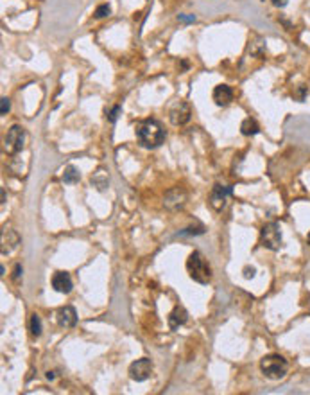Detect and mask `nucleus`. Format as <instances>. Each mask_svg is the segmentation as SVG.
<instances>
[{"instance_id":"obj_10","label":"nucleus","mask_w":310,"mask_h":395,"mask_svg":"<svg viewBox=\"0 0 310 395\" xmlns=\"http://www.w3.org/2000/svg\"><path fill=\"white\" fill-rule=\"evenodd\" d=\"M233 189L232 187H222L219 183H215L212 189V194H210V205H212L213 210H222V208L226 207V201H228V196L232 194Z\"/></svg>"},{"instance_id":"obj_1","label":"nucleus","mask_w":310,"mask_h":395,"mask_svg":"<svg viewBox=\"0 0 310 395\" xmlns=\"http://www.w3.org/2000/svg\"><path fill=\"white\" fill-rule=\"evenodd\" d=\"M137 138L143 148L156 149L165 140V129H163V126L158 122L156 118H147V120H143L137 128Z\"/></svg>"},{"instance_id":"obj_11","label":"nucleus","mask_w":310,"mask_h":395,"mask_svg":"<svg viewBox=\"0 0 310 395\" xmlns=\"http://www.w3.org/2000/svg\"><path fill=\"white\" fill-rule=\"evenodd\" d=\"M56 320L61 327L65 329H70V327H75L77 323V313L72 306H63L59 307L58 313H56Z\"/></svg>"},{"instance_id":"obj_25","label":"nucleus","mask_w":310,"mask_h":395,"mask_svg":"<svg viewBox=\"0 0 310 395\" xmlns=\"http://www.w3.org/2000/svg\"><path fill=\"white\" fill-rule=\"evenodd\" d=\"M273 5H276V7H285L287 4H289V0H271Z\"/></svg>"},{"instance_id":"obj_19","label":"nucleus","mask_w":310,"mask_h":395,"mask_svg":"<svg viewBox=\"0 0 310 395\" xmlns=\"http://www.w3.org/2000/svg\"><path fill=\"white\" fill-rule=\"evenodd\" d=\"M109 13H111V7H109L108 4H101L97 9H95L94 16H95V18H106Z\"/></svg>"},{"instance_id":"obj_18","label":"nucleus","mask_w":310,"mask_h":395,"mask_svg":"<svg viewBox=\"0 0 310 395\" xmlns=\"http://www.w3.org/2000/svg\"><path fill=\"white\" fill-rule=\"evenodd\" d=\"M29 329H31V334L36 336V338H38V336L41 334V320H39V316H38V315H33V316H31Z\"/></svg>"},{"instance_id":"obj_5","label":"nucleus","mask_w":310,"mask_h":395,"mask_svg":"<svg viewBox=\"0 0 310 395\" xmlns=\"http://www.w3.org/2000/svg\"><path fill=\"white\" fill-rule=\"evenodd\" d=\"M260 242L262 246L267 248V250H280L283 241H281V232H280V227H278V223H267L264 225L260 230Z\"/></svg>"},{"instance_id":"obj_4","label":"nucleus","mask_w":310,"mask_h":395,"mask_svg":"<svg viewBox=\"0 0 310 395\" xmlns=\"http://www.w3.org/2000/svg\"><path fill=\"white\" fill-rule=\"evenodd\" d=\"M25 146V129L18 124L11 126L4 137V151L7 155L20 153Z\"/></svg>"},{"instance_id":"obj_14","label":"nucleus","mask_w":310,"mask_h":395,"mask_svg":"<svg viewBox=\"0 0 310 395\" xmlns=\"http://www.w3.org/2000/svg\"><path fill=\"white\" fill-rule=\"evenodd\" d=\"M188 320V313L185 307L181 306H176L171 311V315H169V327H171V331H177L181 325H185Z\"/></svg>"},{"instance_id":"obj_15","label":"nucleus","mask_w":310,"mask_h":395,"mask_svg":"<svg viewBox=\"0 0 310 395\" xmlns=\"http://www.w3.org/2000/svg\"><path fill=\"white\" fill-rule=\"evenodd\" d=\"M92 183H94V187H97L99 191H104V189L108 187V183H109L108 173H106L104 169H97V171L92 174Z\"/></svg>"},{"instance_id":"obj_21","label":"nucleus","mask_w":310,"mask_h":395,"mask_svg":"<svg viewBox=\"0 0 310 395\" xmlns=\"http://www.w3.org/2000/svg\"><path fill=\"white\" fill-rule=\"evenodd\" d=\"M0 114L2 115H7V112H9V108H11V103H9V99L7 97H2V101H0Z\"/></svg>"},{"instance_id":"obj_17","label":"nucleus","mask_w":310,"mask_h":395,"mask_svg":"<svg viewBox=\"0 0 310 395\" xmlns=\"http://www.w3.org/2000/svg\"><path fill=\"white\" fill-rule=\"evenodd\" d=\"M81 180V173L75 165H67L63 171V182L65 183H77Z\"/></svg>"},{"instance_id":"obj_26","label":"nucleus","mask_w":310,"mask_h":395,"mask_svg":"<svg viewBox=\"0 0 310 395\" xmlns=\"http://www.w3.org/2000/svg\"><path fill=\"white\" fill-rule=\"evenodd\" d=\"M307 241H309V244H310V234H309V237H307Z\"/></svg>"},{"instance_id":"obj_9","label":"nucleus","mask_w":310,"mask_h":395,"mask_svg":"<svg viewBox=\"0 0 310 395\" xmlns=\"http://www.w3.org/2000/svg\"><path fill=\"white\" fill-rule=\"evenodd\" d=\"M190 117H192V110H190L188 103H185V101L176 103L172 108H171V112H169V118H171V122H172L174 126H183V124H187L188 120H190Z\"/></svg>"},{"instance_id":"obj_22","label":"nucleus","mask_w":310,"mask_h":395,"mask_svg":"<svg viewBox=\"0 0 310 395\" xmlns=\"http://www.w3.org/2000/svg\"><path fill=\"white\" fill-rule=\"evenodd\" d=\"M177 20H179V22H185V24H194V22H196V16L194 15H179L177 16Z\"/></svg>"},{"instance_id":"obj_23","label":"nucleus","mask_w":310,"mask_h":395,"mask_svg":"<svg viewBox=\"0 0 310 395\" xmlns=\"http://www.w3.org/2000/svg\"><path fill=\"white\" fill-rule=\"evenodd\" d=\"M22 272H24V270H22V264H16L15 266V272H13V280H18L20 278V275H22Z\"/></svg>"},{"instance_id":"obj_7","label":"nucleus","mask_w":310,"mask_h":395,"mask_svg":"<svg viewBox=\"0 0 310 395\" xmlns=\"http://www.w3.org/2000/svg\"><path fill=\"white\" fill-rule=\"evenodd\" d=\"M151 374H153V361L147 359V357H140L129 365V377L137 383L147 381Z\"/></svg>"},{"instance_id":"obj_13","label":"nucleus","mask_w":310,"mask_h":395,"mask_svg":"<svg viewBox=\"0 0 310 395\" xmlns=\"http://www.w3.org/2000/svg\"><path fill=\"white\" fill-rule=\"evenodd\" d=\"M52 287H54L58 293H63V295H69L70 291H72V287H74V284H72V278H70L69 273L65 272H58L54 276H52Z\"/></svg>"},{"instance_id":"obj_2","label":"nucleus","mask_w":310,"mask_h":395,"mask_svg":"<svg viewBox=\"0 0 310 395\" xmlns=\"http://www.w3.org/2000/svg\"><path fill=\"white\" fill-rule=\"evenodd\" d=\"M187 270L190 278L199 284H208V280L212 278V268L207 262V259L199 252H192L187 259Z\"/></svg>"},{"instance_id":"obj_16","label":"nucleus","mask_w":310,"mask_h":395,"mask_svg":"<svg viewBox=\"0 0 310 395\" xmlns=\"http://www.w3.org/2000/svg\"><path fill=\"white\" fill-rule=\"evenodd\" d=\"M241 131H242V135H246V137H253V135H256L260 131V126H258V122H256L255 118L247 117L242 120Z\"/></svg>"},{"instance_id":"obj_12","label":"nucleus","mask_w":310,"mask_h":395,"mask_svg":"<svg viewBox=\"0 0 310 395\" xmlns=\"http://www.w3.org/2000/svg\"><path fill=\"white\" fill-rule=\"evenodd\" d=\"M212 97H213V101H215L217 106H228V104L233 101L232 86H228V84H217L215 88H213Z\"/></svg>"},{"instance_id":"obj_6","label":"nucleus","mask_w":310,"mask_h":395,"mask_svg":"<svg viewBox=\"0 0 310 395\" xmlns=\"http://www.w3.org/2000/svg\"><path fill=\"white\" fill-rule=\"evenodd\" d=\"M188 199V194L187 191L183 187H174L171 189V191H167L165 193V196H163V207L167 208V210H172V212H176V210H179V208L185 207V203H187Z\"/></svg>"},{"instance_id":"obj_20","label":"nucleus","mask_w":310,"mask_h":395,"mask_svg":"<svg viewBox=\"0 0 310 395\" xmlns=\"http://www.w3.org/2000/svg\"><path fill=\"white\" fill-rule=\"evenodd\" d=\"M120 112H122V108L120 106H113V108H109V110H106V118H108L109 122H115L117 120V117L120 115Z\"/></svg>"},{"instance_id":"obj_3","label":"nucleus","mask_w":310,"mask_h":395,"mask_svg":"<svg viewBox=\"0 0 310 395\" xmlns=\"http://www.w3.org/2000/svg\"><path fill=\"white\" fill-rule=\"evenodd\" d=\"M260 370L267 379H281L289 370V363L280 354L264 356L260 361Z\"/></svg>"},{"instance_id":"obj_24","label":"nucleus","mask_w":310,"mask_h":395,"mask_svg":"<svg viewBox=\"0 0 310 395\" xmlns=\"http://www.w3.org/2000/svg\"><path fill=\"white\" fill-rule=\"evenodd\" d=\"M244 276H246V278H253V276H255V268H249V266L244 268Z\"/></svg>"},{"instance_id":"obj_8","label":"nucleus","mask_w":310,"mask_h":395,"mask_svg":"<svg viewBox=\"0 0 310 395\" xmlns=\"http://www.w3.org/2000/svg\"><path fill=\"white\" fill-rule=\"evenodd\" d=\"M20 244V234L16 232L15 228L4 227L2 232H0V252L2 255H9L18 248Z\"/></svg>"}]
</instances>
